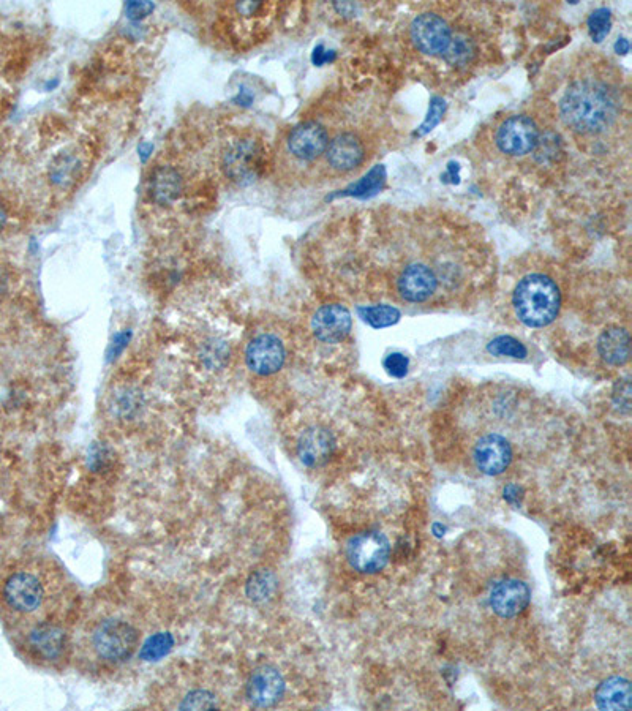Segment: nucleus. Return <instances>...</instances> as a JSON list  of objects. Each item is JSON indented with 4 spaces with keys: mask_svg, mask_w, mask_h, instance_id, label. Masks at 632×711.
<instances>
[{
    "mask_svg": "<svg viewBox=\"0 0 632 711\" xmlns=\"http://www.w3.org/2000/svg\"><path fill=\"white\" fill-rule=\"evenodd\" d=\"M358 312L361 318H364L365 323H369L372 328L377 329L389 328L400 320L399 309L394 305H361L358 307Z\"/></svg>",
    "mask_w": 632,
    "mask_h": 711,
    "instance_id": "22",
    "label": "nucleus"
},
{
    "mask_svg": "<svg viewBox=\"0 0 632 711\" xmlns=\"http://www.w3.org/2000/svg\"><path fill=\"white\" fill-rule=\"evenodd\" d=\"M503 495H505V500L508 501L509 505H520V501L523 498V489L517 484H508Z\"/></svg>",
    "mask_w": 632,
    "mask_h": 711,
    "instance_id": "33",
    "label": "nucleus"
},
{
    "mask_svg": "<svg viewBox=\"0 0 632 711\" xmlns=\"http://www.w3.org/2000/svg\"><path fill=\"white\" fill-rule=\"evenodd\" d=\"M62 580L57 569L43 561H31L8 572L0 584V610L16 631L40 621L54 620Z\"/></svg>",
    "mask_w": 632,
    "mask_h": 711,
    "instance_id": "3",
    "label": "nucleus"
},
{
    "mask_svg": "<svg viewBox=\"0 0 632 711\" xmlns=\"http://www.w3.org/2000/svg\"><path fill=\"white\" fill-rule=\"evenodd\" d=\"M173 644L174 640L170 634H157V636L151 637L149 642L144 645L143 650H141V656L146 661L147 659L155 661V659L163 658L171 650Z\"/></svg>",
    "mask_w": 632,
    "mask_h": 711,
    "instance_id": "27",
    "label": "nucleus"
},
{
    "mask_svg": "<svg viewBox=\"0 0 632 711\" xmlns=\"http://www.w3.org/2000/svg\"><path fill=\"white\" fill-rule=\"evenodd\" d=\"M614 400L620 410L629 413L631 410V384L628 380L620 381L614 391Z\"/></svg>",
    "mask_w": 632,
    "mask_h": 711,
    "instance_id": "31",
    "label": "nucleus"
},
{
    "mask_svg": "<svg viewBox=\"0 0 632 711\" xmlns=\"http://www.w3.org/2000/svg\"><path fill=\"white\" fill-rule=\"evenodd\" d=\"M444 106L446 105H444L443 98H433L432 103H430L429 116H427L426 122H424V124L421 125V128H419L418 135H426V133H429L430 130H432V128L441 121V116H443L444 113Z\"/></svg>",
    "mask_w": 632,
    "mask_h": 711,
    "instance_id": "30",
    "label": "nucleus"
},
{
    "mask_svg": "<svg viewBox=\"0 0 632 711\" xmlns=\"http://www.w3.org/2000/svg\"><path fill=\"white\" fill-rule=\"evenodd\" d=\"M599 356L609 365L620 367L631 356V335L628 329L610 328L602 332L598 340Z\"/></svg>",
    "mask_w": 632,
    "mask_h": 711,
    "instance_id": "18",
    "label": "nucleus"
},
{
    "mask_svg": "<svg viewBox=\"0 0 632 711\" xmlns=\"http://www.w3.org/2000/svg\"><path fill=\"white\" fill-rule=\"evenodd\" d=\"M615 49H617V53L621 54H626L629 51V42L626 40V38H620L618 40L617 45H615Z\"/></svg>",
    "mask_w": 632,
    "mask_h": 711,
    "instance_id": "37",
    "label": "nucleus"
},
{
    "mask_svg": "<svg viewBox=\"0 0 632 711\" xmlns=\"http://www.w3.org/2000/svg\"><path fill=\"white\" fill-rule=\"evenodd\" d=\"M277 577L268 569L256 571L247 582V596L258 604L271 601L277 591Z\"/></svg>",
    "mask_w": 632,
    "mask_h": 711,
    "instance_id": "21",
    "label": "nucleus"
},
{
    "mask_svg": "<svg viewBox=\"0 0 632 711\" xmlns=\"http://www.w3.org/2000/svg\"><path fill=\"white\" fill-rule=\"evenodd\" d=\"M353 328L350 310L342 304L323 305L312 318V331L323 343H340Z\"/></svg>",
    "mask_w": 632,
    "mask_h": 711,
    "instance_id": "14",
    "label": "nucleus"
},
{
    "mask_svg": "<svg viewBox=\"0 0 632 711\" xmlns=\"http://www.w3.org/2000/svg\"><path fill=\"white\" fill-rule=\"evenodd\" d=\"M595 700L601 710H629L631 685L626 678H607L596 689Z\"/></svg>",
    "mask_w": 632,
    "mask_h": 711,
    "instance_id": "19",
    "label": "nucleus"
},
{
    "mask_svg": "<svg viewBox=\"0 0 632 711\" xmlns=\"http://www.w3.org/2000/svg\"><path fill=\"white\" fill-rule=\"evenodd\" d=\"M179 707L182 710H211L217 707V699L203 689H196L184 697Z\"/></svg>",
    "mask_w": 632,
    "mask_h": 711,
    "instance_id": "28",
    "label": "nucleus"
},
{
    "mask_svg": "<svg viewBox=\"0 0 632 711\" xmlns=\"http://www.w3.org/2000/svg\"><path fill=\"white\" fill-rule=\"evenodd\" d=\"M286 350L282 340L271 334L258 335L245 350V364L250 372L269 377L285 364Z\"/></svg>",
    "mask_w": 632,
    "mask_h": 711,
    "instance_id": "12",
    "label": "nucleus"
},
{
    "mask_svg": "<svg viewBox=\"0 0 632 711\" xmlns=\"http://www.w3.org/2000/svg\"><path fill=\"white\" fill-rule=\"evenodd\" d=\"M493 146L508 158H523L539 154L542 149L553 146L552 130L542 128L530 114H512L501 119L493 130Z\"/></svg>",
    "mask_w": 632,
    "mask_h": 711,
    "instance_id": "5",
    "label": "nucleus"
},
{
    "mask_svg": "<svg viewBox=\"0 0 632 711\" xmlns=\"http://www.w3.org/2000/svg\"><path fill=\"white\" fill-rule=\"evenodd\" d=\"M127 15L132 19H141L154 10V5L151 2H130L127 4Z\"/></svg>",
    "mask_w": 632,
    "mask_h": 711,
    "instance_id": "32",
    "label": "nucleus"
},
{
    "mask_svg": "<svg viewBox=\"0 0 632 711\" xmlns=\"http://www.w3.org/2000/svg\"><path fill=\"white\" fill-rule=\"evenodd\" d=\"M331 128L320 121H305L291 130L286 138L288 154L301 163H315L323 158L331 141Z\"/></svg>",
    "mask_w": 632,
    "mask_h": 711,
    "instance_id": "11",
    "label": "nucleus"
},
{
    "mask_svg": "<svg viewBox=\"0 0 632 711\" xmlns=\"http://www.w3.org/2000/svg\"><path fill=\"white\" fill-rule=\"evenodd\" d=\"M610 26H612V15L607 8H598L588 18V31L595 42H602L606 38Z\"/></svg>",
    "mask_w": 632,
    "mask_h": 711,
    "instance_id": "26",
    "label": "nucleus"
},
{
    "mask_svg": "<svg viewBox=\"0 0 632 711\" xmlns=\"http://www.w3.org/2000/svg\"><path fill=\"white\" fill-rule=\"evenodd\" d=\"M487 350L493 356H508V358L514 359H523L528 354L525 345L509 335H501V337L493 339Z\"/></svg>",
    "mask_w": 632,
    "mask_h": 711,
    "instance_id": "24",
    "label": "nucleus"
},
{
    "mask_svg": "<svg viewBox=\"0 0 632 711\" xmlns=\"http://www.w3.org/2000/svg\"><path fill=\"white\" fill-rule=\"evenodd\" d=\"M511 305L514 315L523 326L546 328L557 320L560 313V285L546 272H528L514 286Z\"/></svg>",
    "mask_w": 632,
    "mask_h": 711,
    "instance_id": "4",
    "label": "nucleus"
},
{
    "mask_svg": "<svg viewBox=\"0 0 632 711\" xmlns=\"http://www.w3.org/2000/svg\"><path fill=\"white\" fill-rule=\"evenodd\" d=\"M151 151H152L151 144H149V146H147V144H143V146L140 147L141 158H143V160H146V158L149 157V152H151Z\"/></svg>",
    "mask_w": 632,
    "mask_h": 711,
    "instance_id": "38",
    "label": "nucleus"
},
{
    "mask_svg": "<svg viewBox=\"0 0 632 711\" xmlns=\"http://www.w3.org/2000/svg\"><path fill=\"white\" fill-rule=\"evenodd\" d=\"M5 222H7V215H5L4 209L0 207V231L4 228Z\"/></svg>",
    "mask_w": 632,
    "mask_h": 711,
    "instance_id": "39",
    "label": "nucleus"
},
{
    "mask_svg": "<svg viewBox=\"0 0 632 711\" xmlns=\"http://www.w3.org/2000/svg\"><path fill=\"white\" fill-rule=\"evenodd\" d=\"M181 176L171 168L158 170L152 177L151 193L154 200L160 204H170L181 195Z\"/></svg>",
    "mask_w": 632,
    "mask_h": 711,
    "instance_id": "20",
    "label": "nucleus"
},
{
    "mask_svg": "<svg viewBox=\"0 0 632 711\" xmlns=\"http://www.w3.org/2000/svg\"><path fill=\"white\" fill-rule=\"evenodd\" d=\"M207 353H212V354H219V351L215 350H207ZM217 359H219V356H212L211 359H209V365H214L215 362H217Z\"/></svg>",
    "mask_w": 632,
    "mask_h": 711,
    "instance_id": "40",
    "label": "nucleus"
},
{
    "mask_svg": "<svg viewBox=\"0 0 632 711\" xmlns=\"http://www.w3.org/2000/svg\"><path fill=\"white\" fill-rule=\"evenodd\" d=\"M391 544L378 531H364L348 542L347 557L351 568L361 574H375L388 565Z\"/></svg>",
    "mask_w": 632,
    "mask_h": 711,
    "instance_id": "10",
    "label": "nucleus"
},
{
    "mask_svg": "<svg viewBox=\"0 0 632 711\" xmlns=\"http://www.w3.org/2000/svg\"><path fill=\"white\" fill-rule=\"evenodd\" d=\"M335 451V438L328 429L313 426L302 432L298 441V456L305 467H323Z\"/></svg>",
    "mask_w": 632,
    "mask_h": 711,
    "instance_id": "17",
    "label": "nucleus"
},
{
    "mask_svg": "<svg viewBox=\"0 0 632 711\" xmlns=\"http://www.w3.org/2000/svg\"><path fill=\"white\" fill-rule=\"evenodd\" d=\"M79 162L72 155L59 158L51 170V179L57 187H68L79 174Z\"/></svg>",
    "mask_w": 632,
    "mask_h": 711,
    "instance_id": "23",
    "label": "nucleus"
},
{
    "mask_svg": "<svg viewBox=\"0 0 632 711\" xmlns=\"http://www.w3.org/2000/svg\"><path fill=\"white\" fill-rule=\"evenodd\" d=\"M266 165L263 144L252 138L237 141L223 158L226 176L239 185H249L256 181Z\"/></svg>",
    "mask_w": 632,
    "mask_h": 711,
    "instance_id": "9",
    "label": "nucleus"
},
{
    "mask_svg": "<svg viewBox=\"0 0 632 711\" xmlns=\"http://www.w3.org/2000/svg\"><path fill=\"white\" fill-rule=\"evenodd\" d=\"M128 340H130V334H119L116 339H114L113 345H111V350L114 353L119 354L121 350H124L125 345H127Z\"/></svg>",
    "mask_w": 632,
    "mask_h": 711,
    "instance_id": "36",
    "label": "nucleus"
},
{
    "mask_svg": "<svg viewBox=\"0 0 632 711\" xmlns=\"http://www.w3.org/2000/svg\"><path fill=\"white\" fill-rule=\"evenodd\" d=\"M332 56H334V54L329 53V51H324L323 46H318V48L315 49V53H313V62H315V65H323L324 62L331 61Z\"/></svg>",
    "mask_w": 632,
    "mask_h": 711,
    "instance_id": "35",
    "label": "nucleus"
},
{
    "mask_svg": "<svg viewBox=\"0 0 632 711\" xmlns=\"http://www.w3.org/2000/svg\"><path fill=\"white\" fill-rule=\"evenodd\" d=\"M512 457L514 452L511 443L500 433H487L474 444V467L486 476H500L505 473L511 465Z\"/></svg>",
    "mask_w": 632,
    "mask_h": 711,
    "instance_id": "13",
    "label": "nucleus"
},
{
    "mask_svg": "<svg viewBox=\"0 0 632 711\" xmlns=\"http://www.w3.org/2000/svg\"><path fill=\"white\" fill-rule=\"evenodd\" d=\"M557 119L591 154L614 147L629 130V97L614 64L585 59L572 68L557 98Z\"/></svg>",
    "mask_w": 632,
    "mask_h": 711,
    "instance_id": "2",
    "label": "nucleus"
},
{
    "mask_svg": "<svg viewBox=\"0 0 632 711\" xmlns=\"http://www.w3.org/2000/svg\"><path fill=\"white\" fill-rule=\"evenodd\" d=\"M18 632L19 647L27 658L45 666H57L67 656V631L54 620L40 621Z\"/></svg>",
    "mask_w": 632,
    "mask_h": 711,
    "instance_id": "7",
    "label": "nucleus"
},
{
    "mask_svg": "<svg viewBox=\"0 0 632 711\" xmlns=\"http://www.w3.org/2000/svg\"><path fill=\"white\" fill-rule=\"evenodd\" d=\"M138 645L140 632L128 621L119 618L100 621L91 634L92 650L105 663H124L135 655Z\"/></svg>",
    "mask_w": 632,
    "mask_h": 711,
    "instance_id": "8",
    "label": "nucleus"
},
{
    "mask_svg": "<svg viewBox=\"0 0 632 711\" xmlns=\"http://www.w3.org/2000/svg\"><path fill=\"white\" fill-rule=\"evenodd\" d=\"M408 365L410 361L407 356L400 353L389 354L388 358L384 359V369L394 378L405 377L408 373Z\"/></svg>",
    "mask_w": 632,
    "mask_h": 711,
    "instance_id": "29",
    "label": "nucleus"
},
{
    "mask_svg": "<svg viewBox=\"0 0 632 711\" xmlns=\"http://www.w3.org/2000/svg\"><path fill=\"white\" fill-rule=\"evenodd\" d=\"M285 694V680L279 670L261 666L250 675L247 700L255 708H271L279 704Z\"/></svg>",
    "mask_w": 632,
    "mask_h": 711,
    "instance_id": "15",
    "label": "nucleus"
},
{
    "mask_svg": "<svg viewBox=\"0 0 632 711\" xmlns=\"http://www.w3.org/2000/svg\"><path fill=\"white\" fill-rule=\"evenodd\" d=\"M263 5L258 4V2H241L237 4V12L241 13L242 16H252L255 15L258 10H261Z\"/></svg>",
    "mask_w": 632,
    "mask_h": 711,
    "instance_id": "34",
    "label": "nucleus"
},
{
    "mask_svg": "<svg viewBox=\"0 0 632 711\" xmlns=\"http://www.w3.org/2000/svg\"><path fill=\"white\" fill-rule=\"evenodd\" d=\"M384 179H386V174H384L383 166H377L373 168L364 179L356 182V184L348 190L345 195L361 196V198H367V196L375 195L378 189H381Z\"/></svg>",
    "mask_w": 632,
    "mask_h": 711,
    "instance_id": "25",
    "label": "nucleus"
},
{
    "mask_svg": "<svg viewBox=\"0 0 632 711\" xmlns=\"http://www.w3.org/2000/svg\"><path fill=\"white\" fill-rule=\"evenodd\" d=\"M530 599V588L519 579L501 580L489 595L490 607L501 618H514L522 614Z\"/></svg>",
    "mask_w": 632,
    "mask_h": 711,
    "instance_id": "16",
    "label": "nucleus"
},
{
    "mask_svg": "<svg viewBox=\"0 0 632 711\" xmlns=\"http://www.w3.org/2000/svg\"><path fill=\"white\" fill-rule=\"evenodd\" d=\"M342 282L351 298L408 307H457L492 279L493 255L478 226L437 211L365 212L350 220Z\"/></svg>",
    "mask_w": 632,
    "mask_h": 711,
    "instance_id": "1",
    "label": "nucleus"
},
{
    "mask_svg": "<svg viewBox=\"0 0 632 711\" xmlns=\"http://www.w3.org/2000/svg\"><path fill=\"white\" fill-rule=\"evenodd\" d=\"M375 149L377 140L373 138L372 132H367V128L359 124L350 125L332 133L321 160L328 173L337 177L351 176L369 162Z\"/></svg>",
    "mask_w": 632,
    "mask_h": 711,
    "instance_id": "6",
    "label": "nucleus"
}]
</instances>
